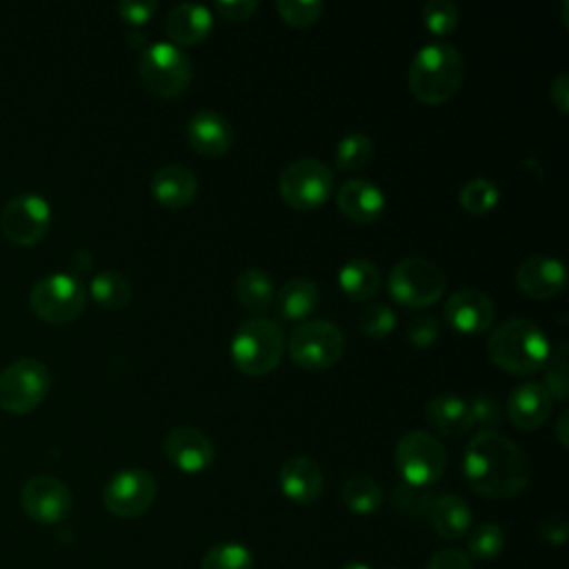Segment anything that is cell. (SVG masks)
Segmentation results:
<instances>
[{
	"label": "cell",
	"instance_id": "cell-1",
	"mask_svg": "<svg viewBox=\"0 0 569 569\" xmlns=\"http://www.w3.org/2000/svg\"><path fill=\"white\" fill-rule=\"evenodd\" d=\"M462 476L476 493L507 500L525 491L531 467L511 438L496 429H480L465 447Z\"/></svg>",
	"mask_w": 569,
	"mask_h": 569
},
{
	"label": "cell",
	"instance_id": "cell-2",
	"mask_svg": "<svg viewBox=\"0 0 569 569\" xmlns=\"http://www.w3.org/2000/svg\"><path fill=\"white\" fill-rule=\"evenodd\" d=\"M489 360L507 373L527 376L540 371L549 362V340L545 331L529 318L502 320L487 340Z\"/></svg>",
	"mask_w": 569,
	"mask_h": 569
},
{
	"label": "cell",
	"instance_id": "cell-3",
	"mask_svg": "<svg viewBox=\"0 0 569 569\" xmlns=\"http://www.w3.org/2000/svg\"><path fill=\"white\" fill-rule=\"evenodd\" d=\"M465 80V60L449 42H429L409 64L407 82L416 100L425 104L447 102Z\"/></svg>",
	"mask_w": 569,
	"mask_h": 569
},
{
	"label": "cell",
	"instance_id": "cell-4",
	"mask_svg": "<svg viewBox=\"0 0 569 569\" xmlns=\"http://www.w3.org/2000/svg\"><path fill=\"white\" fill-rule=\"evenodd\" d=\"M284 353V336L276 320L256 316L247 318L233 331L229 356L238 371L251 378L271 373Z\"/></svg>",
	"mask_w": 569,
	"mask_h": 569
},
{
	"label": "cell",
	"instance_id": "cell-5",
	"mask_svg": "<svg viewBox=\"0 0 569 569\" xmlns=\"http://www.w3.org/2000/svg\"><path fill=\"white\" fill-rule=\"evenodd\" d=\"M447 289L445 271L420 256H409L398 260L387 280V291L400 307L425 309L442 298Z\"/></svg>",
	"mask_w": 569,
	"mask_h": 569
},
{
	"label": "cell",
	"instance_id": "cell-6",
	"mask_svg": "<svg viewBox=\"0 0 569 569\" xmlns=\"http://www.w3.org/2000/svg\"><path fill=\"white\" fill-rule=\"evenodd\" d=\"M191 73L189 56L173 42L147 44L138 56V76L153 96H180L189 87Z\"/></svg>",
	"mask_w": 569,
	"mask_h": 569
},
{
	"label": "cell",
	"instance_id": "cell-7",
	"mask_svg": "<svg viewBox=\"0 0 569 569\" xmlns=\"http://www.w3.org/2000/svg\"><path fill=\"white\" fill-rule=\"evenodd\" d=\"M291 362L305 371H322L336 365L345 353V336L329 320H305L287 340Z\"/></svg>",
	"mask_w": 569,
	"mask_h": 569
},
{
	"label": "cell",
	"instance_id": "cell-8",
	"mask_svg": "<svg viewBox=\"0 0 569 569\" xmlns=\"http://www.w3.org/2000/svg\"><path fill=\"white\" fill-rule=\"evenodd\" d=\"M84 302V284L76 276L62 271L38 278L29 289L31 311L49 325H64L76 320L82 313Z\"/></svg>",
	"mask_w": 569,
	"mask_h": 569
},
{
	"label": "cell",
	"instance_id": "cell-9",
	"mask_svg": "<svg viewBox=\"0 0 569 569\" xmlns=\"http://www.w3.org/2000/svg\"><path fill=\"white\" fill-rule=\"evenodd\" d=\"M333 171L316 158L291 160L278 178L280 198L298 211L322 207L333 193Z\"/></svg>",
	"mask_w": 569,
	"mask_h": 569
},
{
	"label": "cell",
	"instance_id": "cell-10",
	"mask_svg": "<svg viewBox=\"0 0 569 569\" xmlns=\"http://www.w3.org/2000/svg\"><path fill=\"white\" fill-rule=\"evenodd\" d=\"M49 367L31 356L18 358L0 373V409L7 413H29L49 393Z\"/></svg>",
	"mask_w": 569,
	"mask_h": 569
},
{
	"label": "cell",
	"instance_id": "cell-11",
	"mask_svg": "<svg viewBox=\"0 0 569 569\" xmlns=\"http://www.w3.org/2000/svg\"><path fill=\"white\" fill-rule=\"evenodd\" d=\"M393 460L402 482L427 489L442 476L447 467V451L436 436L416 429L407 431L396 442Z\"/></svg>",
	"mask_w": 569,
	"mask_h": 569
},
{
	"label": "cell",
	"instance_id": "cell-12",
	"mask_svg": "<svg viewBox=\"0 0 569 569\" xmlns=\"http://www.w3.org/2000/svg\"><path fill=\"white\" fill-rule=\"evenodd\" d=\"M51 227V204L33 191L13 196L0 213V229L16 247L40 242Z\"/></svg>",
	"mask_w": 569,
	"mask_h": 569
},
{
	"label": "cell",
	"instance_id": "cell-13",
	"mask_svg": "<svg viewBox=\"0 0 569 569\" xmlns=\"http://www.w3.org/2000/svg\"><path fill=\"white\" fill-rule=\"evenodd\" d=\"M158 482L147 469H122L102 489V505L116 518H138L153 505Z\"/></svg>",
	"mask_w": 569,
	"mask_h": 569
},
{
	"label": "cell",
	"instance_id": "cell-14",
	"mask_svg": "<svg viewBox=\"0 0 569 569\" xmlns=\"http://www.w3.org/2000/svg\"><path fill=\"white\" fill-rule=\"evenodd\" d=\"M20 507L38 525H58L69 516L73 498L62 480L42 473L29 478L22 485Z\"/></svg>",
	"mask_w": 569,
	"mask_h": 569
},
{
	"label": "cell",
	"instance_id": "cell-15",
	"mask_svg": "<svg viewBox=\"0 0 569 569\" xmlns=\"http://www.w3.org/2000/svg\"><path fill=\"white\" fill-rule=\"evenodd\" d=\"M162 451L167 460L184 471V473H200L211 467L216 458L213 440L193 425H180L173 427L162 442Z\"/></svg>",
	"mask_w": 569,
	"mask_h": 569
},
{
	"label": "cell",
	"instance_id": "cell-16",
	"mask_svg": "<svg viewBox=\"0 0 569 569\" xmlns=\"http://www.w3.org/2000/svg\"><path fill=\"white\" fill-rule=\"evenodd\" d=\"M445 320L451 329L465 336H476L493 325L496 307L493 300L473 287H462L445 300Z\"/></svg>",
	"mask_w": 569,
	"mask_h": 569
},
{
	"label": "cell",
	"instance_id": "cell-17",
	"mask_svg": "<svg viewBox=\"0 0 569 569\" xmlns=\"http://www.w3.org/2000/svg\"><path fill=\"white\" fill-rule=\"evenodd\" d=\"M516 287L533 298V300H549L558 296L567 284L565 264L551 256H529L516 269Z\"/></svg>",
	"mask_w": 569,
	"mask_h": 569
},
{
	"label": "cell",
	"instance_id": "cell-18",
	"mask_svg": "<svg viewBox=\"0 0 569 569\" xmlns=\"http://www.w3.org/2000/svg\"><path fill=\"white\" fill-rule=\"evenodd\" d=\"M553 402L556 400L551 391L542 382L529 380L511 389L507 400V416L522 431L540 429L549 420Z\"/></svg>",
	"mask_w": 569,
	"mask_h": 569
},
{
	"label": "cell",
	"instance_id": "cell-19",
	"mask_svg": "<svg viewBox=\"0 0 569 569\" xmlns=\"http://www.w3.org/2000/svg\"><path fill=\"white\" fill-rule=\"evenodd\" d=\"M280 491L296 505H311L320 498L325 487L322 469L307 456H291L280 465L278 471Z\"/></svg>",
	"mask_w": 569,
	"mask_h": 569
},
{
	"label": "cell",
	"instance_id": "cell-20",
	"mask_svg": "<svg viewBox=\"0 0 569 569\" xmlns=\"http://www.w3.org/2000/svg\"><path fill=\"white\" fill-rule=\"evenodd\" d=\"M336 204L347 220L358 224H369L382 216L387 200L382 189L371 180L351 178L340 184L336 193Z\"/></svg>",
	"mask_w": 569,
	"mask_h": 569
},
{
	"label": "cell",
	"instance_id": "cell-21",
	"mask_svg": "<svg viewBox=\"0 0 569 569\" xmlns=\"http://www.w3.org/2000/svg\"><path fill=\"white\" fill-rule=\"evenodd\" d=\"M187 140L200 156L218 158L233 144V127L222 113L213 109H200L189 118Z\"/></svg>",
	"mask_w": 569,
	"mask_h": 569
},
{
	"label": "cell",
	"instance_id": "cell-22",
	"mask_svg": "<svg viewBox=\"0 0 569 569\" xmlns=\"http://www.w3.org/2000/svg\"><path fill=\"white\" fill-rule=\"evenodd\" d=\"M198 193V178L196 173L180 164L169 162L160 167L151 178V196L167 209H182L187 207Z\"/></svg>",
	"mask_w": 569,
	"mask_h": 569
},
{
	"label": "cell",
	"instance_id": "cell-23",
	"mask_svg": "<svg viewBox=\"0 0 569 569\" xmlns=\"http://www.w3.org/2000/svg\"><path fill=\"white\" fill-rule=\"evenodd\" d=\"M213 27L211 9L200 2H178L167 11L164 31L173 44H198Z\"/></svg>",
	"mask_w": 569,
	"mask_h": 569
},
{
	"label": "cell",
	"instance_id": "cell-24",
	"mask_svg": "<svg viewBox=\"0 0 569 569\" xmlns=\"http://www.w3.org/2000/svg\"><path fill=\"white\" fill-rule=\"evenodd\" d=\"M427 422L442 436L458 438L473 427L469 402L456 393H438L425 405Z\"/></svg>",
	"mask_w": 569,
	"mask_h": 569
},
{
	"label": "cell",
	"instance_id": "cell-25",
	"mask_svg": "<svg viewBox=\"0 0 569 569\" xmlns=\"http://www.w3.org/2000/svg\"><path fill=\"white\" fill-rule=\"evenodd\" d=\"M471 509L469 505L456 493L433 496L431 507L427 511V520L436 536L442 540H460L471 529Z\"/></svg>",
	"mask_w": 569,
	"mask_h": 569
},
{
	"label": "cell",
	"instance_id": "cell-26",
	"mask_svg": "<svg viewBox=\"0 0 569 569\" xmlns=\"http://www.w3.org/2000/svg\"><path fill=\"white\" fill-rule=\"evenodd\" d=\"M338 284L356 302L373 300L382 289L380 269L367 258H351L338 269Z\"/></svg>",
	"mask_w": 569,
	"mask_h": 569
},
{
	"label": "cell",
	"instance_id": "cell-27",
	"mask_svg": "<svg viewBox=\"0 0 569 569\" xmlns=\"http://www.w3.org/2000/svg\"><path fill=\"white\" fill-rule=\"evenodd\" d=\"M318 284L309 278H289L276 293L273 305L284 320H305L318 305Z\"/></svg>",
	"mask_w": 569,
	"mask_h": 569
},
{
	"label": "cell",
	"instance_id": "cell-28",
	"mask_svg": "<svg viewBox=\"0 0 569 569\" xmlns=\"http://www.w3.org/2000/svg\"><path fill=\"white\" fill-rule=\"evenodd\" d=\"M233 296L244 309L253 313H262L273 305V298H276L273 280L260 267H247L238 273L233 282Z\"/></svg>",
	"mask_w": 569,
	"mask_h": 569
},
{
	"label": "cell",
	"instance_id": "cell-29",
	"mask_svg": "<svg viewBox=\"0 0 569 569\" xmlns=\"http://www.w3.org/2000/svg\"><path fill=\"white\" fill-rule=\"evenodd\" d=\"M89 296L98 307L107 311H118L131 300V282L118 269H102L91 278Z\"/></svg>",
	"mask_w": 569,
	"mask_h": 569
},
{
	"label": "cell",
	"instance_id": "cell-30",
	"mask_svg": "<svg viewBox=\"0 0 569 569\" xmlns=\"http://www.w3.org/2000/svg\"><path fill=\"white\" fill-rule=\"evenodd\" d=\"M340 496H342L345 507L351 513H358V516L376 513L382 507V500H385L380 485L367 473H351L342 482Z\"/></svg>",
	"mask_w": 569,
	"mask_h": 569
},
{
	"label": "cell",
	"instance_id": "cell-31",
	"mask_svg": "<svg viewBox=\"0 0 569 569\" xmlns=\"http://www.w3.org/2000/svg\"><path fill=\"white\" fill-rule=\"evenodd\" d=\"M458 202L469 216H485L500 202V189L493 180L478 176L460 187Z\"/></svg>",
	"mask_w": 569,
	"mask_h": 569
},
{
	"label": "cell",
	"instance_id": "cell-32",
	"mask_svg": "<svg viewBox=\"0 0 569 569\" xmlns=\"http://www.w3.org/2000/svg\"><path fill=\"white\" fill-rule=\"evenodd\" d=\"M373 158V140L367 133L353 131L338 140L333 160L340 171H358L367 167Z\"/></svg>",
	"mask_w": 569,
	"mask_h": 569
},
{
	"label": "cell",
	"instance_id": "cell-33",
	"mask_svg": "<svg viewBox=\"0 0 569 569\" xmlns=\"http://www.w3.org/2000/svg\"><path fill=\"white\" fill-rule=\"evenodd\" d=\"M200 569H253V553L236 540H224L207 549Z\"/></svg>",
	"mask_w": 569,
	"mask_h": 569
},
{
	"label": "cell",
	"instance_id": "cell-34",
	"mask_svg": "<svg viewBox=\"0 0 569 569\" xmlns=\"http://www.w3.org/2000/svg\"><path fill=\"white\" fill-rule=\"evenodd\" d=\"M505 549V531L500 525L496 522H482L478 525L467 540V556L489 562L493 558H498Z\"/></svg>",
	"mask_w": 569,
	"mask_h": 569
},
{
	"label": "cell",
	"instance_id": "cell-35",
	"mask_svg": "<svg viewBox=\"0 0 569 569\" xmlns=\"http://www.w3.org/2000/svg\"><path fill=\"white\" fill-rule=\"evenodd\" d=\"M358 325H360V331L367 336V338H373V340H382L387 338L393 329H396V313L389 305L385 302H369L360 316H358Z\"/></svg>",
	"mask_w": 569,
	"mask_h": 569
},
{
	"label": "cell",
	"instance_id": "cell-36",
	"mask_svg": "<svg viewBox=\"0 0 569 569\" xmlns=\"http://www.w3.org/2000/svg\"><path fill=\"white\" fill-rule=\"evenodd\" d=\"M460 20L458 7L451 0H429L422 4V24L433 36H447L456 29Z\"/></svg>",
	"mask_w": 569,
	"mask_h": 569
},
{
	"label": "cell",
	"instance_id": "cell-37",
	"mask_svg": "<svg viewBox=\"0 0 569 569\" xmlns=\"http://www.w3.org/2000/svg\"><path fill=\"white\" fill-rule=\"evenodd\" d=\"M393 507L409 516V518H427V511L431 507V500H433V493L427 491L425 487H411L407 482H400L396 489H393Z\"/></svg>",
	"mask_w": 569,
	"mask_h": 569
},
{
	"label": "cell",
	"instance_id": "cell-38",
	"mask_svg": "<svg viewBox=\"0 0 569 569\" xmlns=\"http://www.w3.org/2000/svg\"><path fill=\"white\" fill-rule=\"evenodd\" d=\"M325 4L320 0H278V16L291 27H309L322 16Z\"/></svg>",
	"mask_w": 569,
	"mask_h": 569
},
{
	"label": "cell",
	"instance_id": "cell-39",
	"mask_svg": "<svg viewBox=\"0 0 569 569\" xmlns=\"http://www.w3.org/2000/svg\"><path fill=\"white\" fill-rule=\"evenodd\" d=\"M467 402L471 409L473 425H480L482 429H493L502 420V407L498 398H493L491 393H476Z\"/></svg>",
	"mask_w": 569,
	"mask_h": 569
},
{
	"label": "cell",
	"instance_id": "cell-40",
	"mask_svg": "<svg viewBox=\"0 0 569 569\" xmlns=\"http://www.w3.org/2000/svg\"><path fill=\"white\" fill-rule=\"evenodd\" d=\"M553 400H567V387H569V378H567V347L560 345L558 353L551 358V365L545 373V382H542Z\"/></svg>",
	"mask_w": 569,
	"mask_h": 569
},
{
	"label": "cell",
	"instance_id": "cell-41",
	"mask_svg": "<svg viewBox=\"0 0 569 569\" xmlns=\"http://www.w3.org/2000/svg\"><path fill=\"white\" fill-rule=\"evenodd\" d=\"M440 333V322L436 316H416L407 327V340L413 347H429Z\"/></svg>",
	"mask_w": 569,
	"mask_h": 569
},
{
	"label": "cell",
	"instance_id": "cell-42",
	"mask_svg": "<svg viewBox=\"0 0 569 569\" xmlns=\"http://www.w3.org/2000/svg\"><path fill=\"white\" fill-rule=\"evenodd\" d=\"M158 4L153 0H120L116 4V11L118 16L129 22V24H136V27H142L144 22L151 20V16L156 13Z\"/></svg>",
	"mask_w": 569,
	"mask_h": 569
},
{
	"label": "cell",
	"instance_id": "cell-43",
	"mask_svg": "<svg viewBox=\"0 0 569 569\" xmlns=\"http://www.w3.org/2000/svg\"><path fill=\"white\" fill-rule=\"evenodd\" d=\"M213 9L224 20L244 22L253 18V13L258 11V2L256 0H218L213 2Z\"/></svg>",
	"mask_w": 569,
	"mask_h": 569
},
{
	"label": "cell",
	"instance_id": "cell-44",
	"mask_svg": "<svg viewBox=\"0 0 569 569\" xmlns=\"http://www.w3.org/2000/svg\"><path fill=\"white\" fill-rule=\"evenodd\" d=\"M425 569H473V567L467 551L456 547H445L429 558Z\"/></svg>",
	"mask_w": 569,
	"mask_h": 569
},
{
	"label": "cell",
	"instance_id": "cell-45",
	"mask_svg": "<svg viewBox=\"0 0 569 569\" xmlns=\"http://www.w3.org/2000/svg\"><path fill=\"white\" fill-rule=\"evenodd\" d=\"M540 538L547 542V545H553V547H560L567 542V533H569V522L562 513H551L547 516L540 527Z\"/></svg>",
	"mask_w": 569,
	"mask_h": 569
},
{
	"label": "cell",
	"instance_id": "cell-46",
	"mask_svg": "<svg viewBox=\"0 0 569 569\" xmlns=\"http://www.w3.org/2000/svg\"><path fill=\"white\" fill-rule=\"evenodd\" d=\"M549 98L560 113L569 111V73L560 71L549 84Z\"/></svg>",
	"mask_w": 569,
	"mask_h": 569
},
{
	"label": "cell",
	"instance_id": "cell-47",
	"mask_svg": "<svg viewBox=\"0 0 569 569\" xmlns=\"http://www.w3.org/2000/svg\"><path fill=\"white\" fill-rule=\"evenodd\" d=\"M567 420H569V413H567V411H562V413L558 416V422H556V438H558V442H560V447H562V449H567V445H569Z\"/></svg>",
	"mask_w": 569,
	"mask_h": 569
},
{
	"label": "cell",
	"instance_id": "cell-48",
	"mask_svg": "<svg viewBox=\"0 0 569 569\" xmlns=\"http://www.w3.org/2000/svg\"><path fill=\"white\" fill-rule=\"evenodd\" d=\"M129 44L131 47H136V49H144V33H138V31H133V33H129Z\"/></svg>",
	"mask_w": 569,
	"mask_h": 569
},
{
	"label": "cell",
	"instance_id": "cell-49",
	"mask_svg": "<svg viewBox=\"0 0 569 569\" xmlns=\"http://www.w3.org/2000/svg\"><path fill=\"white\" fill-rule=\"evenodd\" d=\"M340 569H371L367 562H360V560H351V562H345Z\"/></svg>",
	"mask_w": 569,
	"mask_h": 569
}]
</instances>
